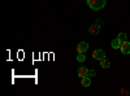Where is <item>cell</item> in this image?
Returning a JSON list of instances; mask_svg holds the SVG:
<instances>
[{
	"label": "cell",
	"mask_w": 130,
	"mask_h": 96,
	"mask_svg": "<svg viewBox=\"0 0 130 96\" xmlns=\"http://www.w3.org/2000/svg\"><path fill=\"white\" fill-rule=\"evenodd\" d=\"M100 66H102L103 69H108V68L111 66V62L104 57V59H102V60H100Z\"/></svg>",
	"instance_id": "8"
},
{
	"label": "cell",
	"mask_w": 130,
	"mask_h": 96,
	"mask_svg": "<svg viewBox=\"0 0 130 96\" xmlns=\"http://www.w3.org/2000/svg\"><path fill=\"white\" fill-rule=\"evenodd\" d=\"M107 0H87V5L92 10H100L105 7Z\"/></svg>",
	"instance_id": "1"
},
{
	"label": "cell",
	"mask_w": 130,
	"mask_h": 96,
	"mask_svg": "<svg viewBox=\"0 0 130 96\" xmlns=\"http://www.w3.org/2000/svg\"><path fill=\"white\" fill-rule=\"evenodd\" d=\"M111 46H112V48H115V49H120V46H121V42L118 40L117 38L116 39H113L112 40V43H111Z\"/></svg>",
	"instance_id": "9"
},
{
	"label": "cell",
	"mask_w": 130,
	"mask_h": 96,
	"mask_svg": "<svg viewBox=\"0 0 130 96\" xmlns=\"http://www.w3.org/2000/svg\"><path fill=\"white\" fill-rule=\"evenodd\" d=\"M78 75H79L81 78H83V77H89V70L86 69L85 66H81V68L78 69Z\"/></svg>",
	"instance_id": "6"
},
{
	"label": "cell",
	"mask_w": 130,
	"mask_h": 96,
	"mask_svg": "<svg viewBox=\"0 0 130 96\" xmlns=\"http://www.w3.org/2000/svg\"><path fill=\"white\" fill-rule=\"evenodd\" d=\"M120 51L122 52V55H129L130 53V42L129 40L122 42L121 46H120Z\"/></svg>",
	"instance_id": "3"
},
{
	"label": "cell",
	"mask_w": 130,
	"mask_h": 96,
	"mask_svg": "<svg viewBox=\"0 0 130 96\" xmlns=\"http://www.w3.org/2000/svg\"><path fill=\"white\" fill-rule=\"evenodd\" d=\"M102 25H103V21H102V20H96V22H95L94 25L90 26L89 33H90L91 35H96L98 33H99V30H100V26H102Z\"/></svg>",
	"instance_id": "2"
},
{
	"label": "cell",
	"mask_w": 130,
	"mask_h": 96,
	"mask_svg": "<svg viewBox=\"0 0 130 96\" xmlns=\"http://www.w3.org/2000/svg\"><path fill=\"white\" fill-rule=\"evenodd\" d=\"M117 39L120 40L121 43H122V42H125V40H127V35H126V33H120V34L117 35Z\"/></svg>",
	"instance_id": "10"
},
{
	"label": "cell",
	"mask_w": 130,
	"mask_h": 96,
	"mask_svg": "<svg viewBox=\"0 0 130 96\" xmlns=\"http://www.w3.org/2000/svg\"><path fill=\"white\" fill-rule=\"evenodd\" d=\"M105 57V52L103 51V49H95L94 52H92V59L94 60H102V59H104Z\"/></svg>",
	"instance_id": "4"
},
{
	"label": "cell",
	"mask_w": 130,
	"mask_h": 96,
	"mask_svg": "<svg viewBox=\"0 0 130 96\" xmlns=\"http://www.w3.org/2000/svg\"><path fill=\"white\" fill-rule=\"evenodd\" d=\"M95 74H96L95 70H89V77H90V78H91V77H95Z\"/></svg>",
	"instance_id": "12"
},
{
	"label": "cell",
	"mask_w": 130,
	"mask_h": 96,
	"mask_svg": "<svg viewBox=\"0 0 130 96\" xmlns=\"http://www.w3.org/2000/svg\"><path fill=\"white\" fill-rule=\"evenodd\" d=\"M89 49V44L86 42H81V43L77 46V53H85Z\"/></svg>",
	"instance_id": "5"
},
{
	"label": "cell",
	"mask_w": 130,
	"mask_h": 96,
	"mask_svg": "<svg viewBox=\"0 0 130 96\" xmlns=\"http://www.w3.org/2000/svg\"><path fill=\"white\" fill-rule=\"evenodd\" d=\"M77 60L79 62H83L86 60V56H85V53H78V56H77Z\"/></svg>",
	"instance_id": "11"
},
{
	"label": "cell",
	"mask_w": 130,
	"mask_h": 96,
	"mask_svg": "<svg viewBox=\"0 0 130 96\" xmlns=\"http://www.w3.org/2000/svg\"><path fill=\"white\" fill-rule=\"evenodd\" d=\"M81 84L83 87H89L90 84H91V78L90 77H83L81 78Z\"/></svg>",
	"instance_id": "7"
},
{
	"label": "cell",
	"mask_w": 130,
	"mask_h": 96,
	"mask_svg": "<svg viewBox=\"0 0 130 96\" xmlns=\"http://www.w3.org/2000/svg\"><path fill=\"white\" fill-rule=\"evenodd\" d=\"M121 93H124V95H127L129 92H127V91H125V90H121Z\"/></svg>",
	"instance_id": "13"
}]
</instances>
